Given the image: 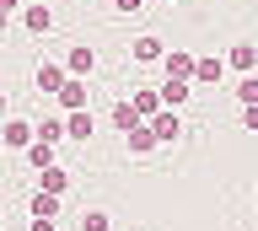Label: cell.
<instances>
[{"label":"cell","instance_id":"obj_3","mask_svg":"<svg viewBox=\"0 0 258 231\" xmlns=\"http://www.w3.org/2000/svg\"><path fill=\"white\" fill-rule=\"evenodd\" d=\"M188 97H194V86H188V81H177V75H167V81L156 86V102L167 108V113H177V108H183Z\"/></svg>","mask_w":258,"mask_h":231},{"label":"cell","instance_id":"obj_4","mask_svg":"<svg viewBox=\"0 0 258 231\" xmlns=\"http://www.w3.org/2000/svg\"><path fill=\"white\" fill-rule=\"evenodd\" d=\"M161 54H167V43H161L156 33H140L135 43H129V59H135V65H156Z\"/></svg>","mask_w":258,"mask_h":231},{"label":"cell","instance_id":"obj_14","mask_svg":"<svg viewBox=\"0 0 258 231\" xmlns=\"http://www.w3.org/2000/svg\"><path fill=\"white\" fill-rule=\"evenodd\" d=\"M22 156H27V167H32V172H43V167H59V156H54V145H43V140H32V145L22 150Z\"/></svg>","mask_w":258,"mask_h":231},{"label":"cell","instance_id":"obj_6","mask_svg":"<svg viewBox=\"0 0 258 231\" xmlns=\"http://www.w3.org/2000/svg\"><path fill=\"white\" fill-rule=\"evenodd\" d=\"M97 70V49H86V43H76V49L64 54V75H76V81H86Z\"/></svg>","mask_w":258,"mask_h":231},{"label":"cell","instance_id":"obj_20","mask_svg":"<svg viewBox=\"0 0 258 231\" xmlns=\"http://www.w3.org/2000/svg\"><path fill=\"white\" fill-rule=\"evenodd\" d=\"M237 102L242 108H258V75H242L237 81Z\"/></svg>","mask_w":258,"mask_h":231},{"label":"cell","instance_id":"obj_8","mask_svg":"<svg viewBox=\"0 0 258 231\" xmlns=\"http://www.w3.org/2000/svg\"><path fill=\"white\" fill-rule=\"evenodd\" d=\"M22 27H27L32 38L54 33V11H48V6H22Z\"/></svg>","mask_w":258,"mask_h":231},{"label":"cell","instance_id":"obj_21","mask_svg":"<svg viewBox=\"0 0 258 231\" xmlns=\"http://www.w3.org/2000/svg\"><path fill=\"white\" fill-rule=\"evenodd\" d=\"M113 6H118V11H140L145 0H113Z\"/></svg>","mask_w":258,"mask_h":231},{"label":"cell","instance_id":"obj_25","mask_svg":"<svg viewBox=\"0 0 258 231\" xmlns=\"http://www.w3.org/2000/svg\"><path fill=\"white\" fill-rule=\"evenodd\" d=\"M151 6H172V0H151Z\"/></svg>","mask_w":258,"mask_h":231},{"label":"cell","instance_id":"obj_15","mask_svg":"<svg viewBox=\"0 0 258 231\" xmlns=\"http://www.w3.org/2000/svg\"><path fill=\"white\" fill-rule=\"evenodd\" d=\"M64 86V65L59 59H43V65H38V92H59Z\"/></svg>","mask_w":258,"mask_h":231},{"label":"cell","instance_id":"obj_17","mask_svg":"<svg viewBox=\"0 0 258 231\" xmlns=\"http://www.w3.org/2000/svg\"><path fill=\"white\" fill-rule=\"evenodd\" d=\"M135 124H140V118H135V108H129V97H118V102H113V129H118V134H129Z\"/></svg>","mask_w":258,"mask_h":231},{"label":"cell","instance_id":"obj_13","mask_svg":"<svg viewBox=\"0 0 258 231\" xmlns=\"http://www.w3.org/2000/svg\"><path fill=\"white\" fill-rule=\"evenodd\" d=\"M161 65H167V75L188 81V70H194V54H188V49H167V54H161Z\"/></svg>","mask_w":258,"mask_h":231},{"label":"cell","instance_id":"obj_9","mask_svg":"<svg viewBox=\"0 0 258 231\" xmlns=\"http://www.w3.org/2000/svg\"><path fill=\"white\" fill-rule=\"evenodd\" d=\"M226 65L237 70V75H253V70H258V49L247 43V38H242V43H231V54H226Z\"/></svg>","mask_w":258,"mask_h":231},{"label":"cell","instance_id":"obj_7","mask_svg":"<svg viewBox=\"0 0 258 231\" xmlns=\"http://www.w3.org/2000/svg\"><path fill=\"white\" fill-rule=\"evenodd\" d=\"M54 97H59V108H64V113H76V108H86V97H92V92H86V81L64 75V86L54 92Z\"/></svg>","mask_w":258,"mask_h":231},{"label":"cell","instance_id":"obj_10","mask_svg":"<svg viewBox=\"0 0 258 231\" xmlns=\"http://www.w3.org/2000/svg\"><path fill=\"white\" fill-rule=\"evenodd\" d=\"M64 188H70V172H64V167H43V172H38V194L64 199Z\"/></svg>","mask_w":258,"mask_h":231},{"label":"cell","instance_id":"obj_16","mask_svg":"<svg viewBox=\"0 0 258 231\" xmlns=\"http://www.w3.org/2000/svg\"><path fill=\"white\" fill-rule=\"evenodd\" d=\"M124 140H129V150H135V156H151V150H156V134L145 129V124H135V129H129Z\"/></svg>","mask_w":258,"mask_h":231},{"label":"cell","instance_id":"obj_19","mask_svg":"<svg viewBox=\"0 0 258 231\" xmlns=\"http://www.w3.org/2000/svg\"><path fill=\"white\" fill-rule=\"evenodd\" d=\"M81 231H113V215L108 210H86L81 215Z\"/></svg>","mask_w":258,"mask_h":231},{"label":"cell","instance_id":"obj_2","mask_svg":"<svg viewBox=\"0 0 258 231\" xmlns=\"http://www.w3.org/2000/svg\"><path fill=\"white\" fill-rule=\"evenodd\" d=\"M145 129L156 134V145H172L177 134H183V118H177V113H167V108H156V113L145 118Z\"/></svg>","mask_w":258,"mask_h":231},{"label":"cell","instance_id":"obj_22","mask_svg":"<svg viewBox=\"0 0 258 231\" xmlns=\"http://www.w3.org/2000/svg\"><path fill=\"white\" fill-rule=\"evenodd\" d=\"M0 11H6V17H11V11H22V0H0Z\"/></svg>","mask_w":258,"mask_h":231},{"label":"cell","instance_id":"obj_23","mask_svg":"<svg viewBox=\"0 0 258 231\" xmlns=\"http://www.w3.org/2000/svg\"><path fill=\"white\" fill-rule=\"evenodd\" d=\"M6 118H11V102H6V92H0V124H6Z\"/></svg>","mask_w":258,"mask_h":231},{"label":"cell","instance_id":"obj_24","mask_svg":"<svg viewBox=\"0 0 258 231\" xmlns=\"http://www.w3.org/2000/svg\"><path fill=\"white\" fill-rule=\"evenodd\" d=\"M6 27H11V17H6V11H0V38H6Z\"/></svg>","mask_w":258,"mask_h":231},{"label":"cell","instance_id":"obj_18","mask_svg":"<svg viewBox=\"0 0 258 231\" xmlns=\"http://www.w3.org/2000/svg\"><path fill=\"white\" fill-rule=\"evenodd\" d=\"M27 210H32V220H54V215H59V199L54 194H32Z\"/></svg>","mask_w":258,"mask_h":231},{"label":"cell","instance_id":"obj_11","mask_svg":"<svg viewBox=\"0 0 258 231\" xmlns=\"http://www.w3.org/2000/svg\"><path fill=\"white\" fill-rule=\"evenodd\" d=\"M59 124H64V140H86V134L97 129V118L86 113V108H76V113H64Z\"/></svg>","mask_w":258,"mask_h":231},{"label":"cell","instance_id":"obj_12","mask_svg":"<svg viewBox=\"0 0 258 231\" xmlns=\"http://www.w3.org/2000/svg\"><path fill=\"white\" fill-rule=\"evenodd\" d=\"M129 108H135V118L145 124V118L161 108V102H156V92H151V86H135V92H129Z\"/></svg>","mask_w":258,"mask_h":231},{"label":"cell","instance_id":"obj_1","mask_svg":"<svg viewBox=\"0 0 258 231\" xmlns=\"http://www.w3.org/2000/svg\"><path fill=\"white\" fill-rule=\"evenodd\" d=\"M221 75H226V59H221V54H194L188 86H221Z\"/></svg>","mask_w":258,"mask_h":231},{"label":"cell","instance_id":"obj_5","mask_svg":"<svg viewBox=\"0 0 258 231\" xmlns=\"http://www.w3.org/2000/svg\"><path fill=\"white\" fill-rule=\"evenodd\" d=\"M0 145L6 150H27L32 145V124L27 118H6V124H0Z\"/></svg>","mask_w":258,"mask_h":231}]
</instances>
